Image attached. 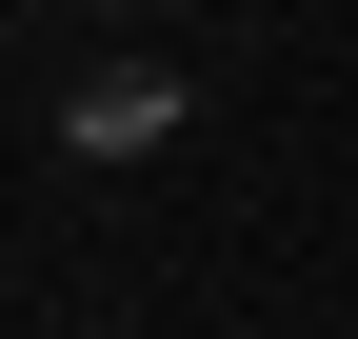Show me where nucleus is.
<instances>
[{"label": "nucleus", "instance_id": "1", "mask_svg": "<svg viewBox=\"0 0 358 339\" xmlns=\"http://www.w3.org/2000/svg\"><path fill=\"white\" fill-rule=\"evenodd\" d=\"M179 120H199V60H80L60 80V140L80 160H159Z\"/></svg>", "mask_w": 358, "mask_h": 339}]
</instances>
